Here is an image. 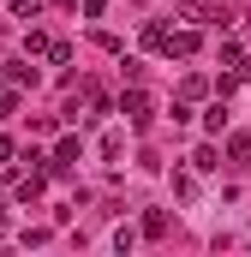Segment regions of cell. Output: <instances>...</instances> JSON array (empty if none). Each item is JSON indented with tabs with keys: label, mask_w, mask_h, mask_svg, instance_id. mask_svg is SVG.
Here are the masks:
<instances>
[{
	"label": "cell",
	"mask_w": 251,
	"mask_h": 257,
	"mask_svg": "<svg viewBox=\"0 0 251 257\" xmlns=\"http://www.w3.org/2000/svg\"><path fill=\"white\" fill-rule=\"evenodd\" d=\"M120 114H126V120H132V132H150V120H156V108H150V96H144V90H138V84H132V90H126V102H120Z\"/></svg>",
	"instance_id": "1"
},
{
	"label": "cell",
	"mask_w": 251,
	"mask_h": 257,
	"mask_svg": "<svg viewBox=\"0 0 251 257\" xmlns=\"http://www.w3.org/2000/svg\"><path fill=\"white\" fill-rule=\"evenodd\" d=\"M168 60H191L197 54V30H168V48H162Z\"/></svg>",
	"instance_id": "2"
},
{
	"label": "cell",
	"mask_w": 251,
	"mask_h": 257,
	"mask_svg": "<svg viewBox=\"0 0 251 257\" xmlns=\"http://www.w3.org/2000/svg\"><path fill=\"white\" fill-rule=\"evenodd\" d=\"M78 156H84V144H78V138H60V150L48 156V174H66V168H72Z\"/></svg>",
	"instance_id": "3"
},
{
	"label": "cell",
	"mask_w": 251,
	"mask_h": 257,
	"mask_svg": "<svg viewBox=\"0 0 251 257\" xmlns=\"http://www.w3.org/2000/svg\"><path fill=\"white\" fill-rule=\"evenodd\" d=\"M6 84H18V90L30 84V90H36V66H30V60H12V66H6Z\"/></svg>",
	"instance_id": "4"
},
{
	"label": "cell",
	"mask_w": 251,
	"mask_h": 257,
	"mask_svg": "<svg viewBox=\"0 0 251 257\" xmlns=\"http://www.w3.org/2000/svg\"><path fill=\"white\" fill-rule=\"evenodd\" d=\"M162 233H168V209H150L144 215V239H162Z\"/></svg>",
	"instance_id": "5"
},
{
	"label": "cell",
	"mask_w": 251,
	"mask_h": 257,
	"mask_svg": "<svg viewBox=\"0 0 251 257\" xmlns=\"http://www.w3.org/2000/svg\"><path fill=\"white\" fill-rule=\"evenodd\" d=\"M221 66H227V72H245V48H239V42H221Z\"/></svg>",
	"instance_id": "6"
},
{
	"label": "cell",
	"mask_w": 251,
	"mask_h": 257,
	"mask_svg": "<svg viewBox=\"0 0 251 257\" xmlns=\"http://www.w3.org/2000/svg\"><path fill=\"white\" fill-rule=\"evenodd\" d=\"M203 132H209V138H221V132H227V108H221V102L203 114Z\"/></svg>",
	"instance_id": "7"
},
{
	"label": "cell",
	"mask_w": 251,
	"mask_h": 257,
	"mask_svg": "<svg viewBox=\"0 0 251 257\" xmlns=\"http://www.w3.org/2000/svg\"><path fill=\"white\" fill-rule=\"evenodd\" d=\"M144 48L162 54V48H168V24H144Z\"/></svg>",
	"instance_id": "8"
},
{
	"label": "cell",
	"mask_w": 251,
	"mask_h": 257,
	"mask_svg": "<svg viewBox=\"0 0 251 257\" xmlns=\"http://www.w3.org/2000/svg\"><path fill=\"white\" fill-rule=\"evenodd\" d=\"M48 48H54V42H48V36L30 24V30H24V54H48Z\"/></svg>",
	"instance_id": "9"
},
{
	"label": "cell",
	"mask_w": 251,
	"mask_h": 257,
	"mask_svg": "<svg viewBox=\"0 0 251 257\" xmlns=\"http://www.w3.org/2000/svg\"><path fill=\"white\" fill-rule=\"evenodd\" d=\"M191 168H197V174H209V168H221V162H215V144H197V156H191Z\"/></svg>",
	"instance_id": "10"
},
{
	"label": "cell",
	"mask_w": 251,
	"mask_h": 257,
	"mask_svg": "<svg viewBox=\"0 0 251 257\" xmlns=\"http://www.w3.org/2000/svg\"><path fill=\"white\" fill-rule=\"evenodd\" d=\"M12 18H24V24H36V18H42V0H12Z\"/></svg>",
	"instance_id": "11"
},
{
	"label": "cell",
	"mask_w": 251,
	"mask_h": 257,
	"mask_svg": "<svg viewBox=\"0 0 251 257\" xmlns=\"http://www.w3.org/2000/svg\"><path fill=\"white\" fill-rule=\"evenodd\" d=\"M126 150V132H102V156H108V162H114V156H120Z\"/></svg>",
	"instance_id": "12"
},
{
	"label": "cell",
	"mask_w": 251,
	"mask_h": 257,
	"mask_svg": "<svg viewBox=\"0 0 251 257\" xmlns=\"http://www.w3.org/2000/svg\"><path fill=\"white\" fill-rule=\"evenodd\" d=\"M227 156L233 162H251V138H227Z\"/></svg>",
	"instance_id": "13"
},
{
	"label": "cell",
	"mask_w": 251,
	"mask_h": 257,
	"mask_svg": "<svg viewBox=\"0 0 251 257\" xmlns=\"http://www.w3.org/2000/svg\"><path fill=\"white\" fill-rule=\"evenodd\" d=\"M138 233H144V227H120V233H114V251H132V245H138Z\"/></svg>",
	"instance_id": "14"
},
{
	"label": "cell",
	"mask_w": 251,
	"mask_h": 257,
	"mask_svg": "<svg viewBox=\"0 0 251 257\" xmlns=\"http://www.w3.org/2000/svg\"><path fill=\"white\" fill-rule=\"evenodd\" d=\"M6 156H12V138H0V162H6Z\"/></svg>",
	"instance_id": "15"
},
{
	"label": "cell",
	"mask_w": 251,
	"mask_h": 257,
	"mask_svg": "<svg viewBox=\"0 0 251 257\" xmlns=\"http://www.w3.org/2000/svg\"><path fill=\"white\" fill-rule=\"evenodd\" d=\"M6 96H12V90H6V84H0V102H6Z\"/></svg>",
	"instance_id": "16"
},
{
	"label": "cell",
	"mask_w": 251,
	"mask_h": 257,
	"mask_svg": "<svg viewBox=\"0 0 251 257\" xmlns=\"http://www.w3.org/2000/svg\"><path fill=\"white\" fill-rule=\"evenodd\" d=\"M0 239H6V227H0Z\"/></svg>",
	"instance_id": "17"
}]
</instances>
